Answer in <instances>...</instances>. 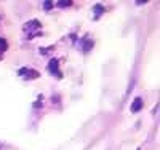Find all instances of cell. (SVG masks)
<instances>
[{
    "label": "cell",
    "mask_w": 160,
    "mask_h": 150,
    "mask_svg": "<svg viewBox=\"0 0 160 150\" xmlns=\"http://www.w3.org/2000/svg\"><path fill=\"white\" fill-rule=\"evenodd\" d=\"M40 26H42V24H40L37 19H32V21H29V22L24 24V32H31L29 38H32V37H35V35L38 34Z\"/></svg>",
    "instance_id": "cell-1"
},
{
    "label": "cell",
    "mask_w": 160,
    "mask_h": 150,
    "mask_svg": "<svg viewBox=\"0 0 160 150\" xmlns=\"http://www.w3.org/2000/svg\"><path fill=\"white\" fill-rule=\"evenodd\" d=\"M18 74H19L21 77H24V80H35V78L40 77V74H38L37 70L29 69V67H22V69L18 70Z\"/></svg>",
    "instance_id": "cell-2"
},
{
    "label": "cell",
    "mask_w": 160,
    "mask_h": 150,
    "mask_svg": "<svg viewBox=\"0 0 160 150\" xmlns=\"http://www.w3.org/2000/svg\"><path fill=\"white\" fill-rule=\"evenodd\" d=\"M48 72L51 74V75H55L56 78H62V74L59 72V62H58V59H50V62H48Z\"/></svg>",
    "instance_id": "cell-3"
},
{
    "label": "cell",
    "mask_w": 160,
    "mask_h": 150,
    "mask_svg": "<svg viewBox=\"0 0 160 150\" xmlns=\"http://www.w3.org/2000/svg\"><path fill=\"white\" fill-rule=\"evenodd\" d=\"M142 105H144V101H142L141 98H136L135 101H133V104L130 105V110H131L133 114H136V112H139L141 109H142Z\"/></svg>",
    "instance_id": "cell-4"
},
{
    "label": "cell",
    "mask_w": 160,
    "mask_h": 150,
    "mask_svg": "<svg viewBox=\"0 0 160 150\" xmlns=\"http://www.w3.org/2000/svg\"><path fill=\"white\" fill-rule=\"evenodd\" d=\"M82 42H83V46H82L83 53H88V51L93 48V45H95V42H93L91 38H88V37H85V38L82 40Z\"/></svg>",
    "instance_id": "cell-5"
},
{
    "label": "cell",
    "mask_w": 160,
    "mask_h": 150,
    "mask_svg": "<svg viewBox=\"0 0 160 150\" xmlns=\"http://www.w3.org/2000/svg\"><path fill=\"white\" fill-rule=\"evenodd\" d=\"M93 13H95V19H98L102 13H104V7L101 3H96L95 7H93Z\"/></svg>",
    "instance_id": "cell-6"
},
{
    "label": "cell",
    "mask_w": 160,
    "mask_h": 150,
    "mask_svg": "<svg viewBox=\"0 0 160 150\" xmlns=\"http://www.w3.org/2000/svg\"><path fill=\"white\" fill-rule=\"evenodd\" d=\"M7 48H8L7 42H5V40H3L2 37H0V54H2L3 51H7Z\"/></svg>",
    "instance_id": "cell-7"
},
{
    "label": "cell",
    "mask_w": 160,
    "mask_h": 150,
    "mask_svg": "<svg viewBox=\"0 0 160 150\" xmlns=\"http://www.w3.org/2000/svg\"><path fill=\"white\" fill-rule=\"evenodd\" d=\"M72 5V2H71V0H61V2H58V7H71Z\"/></svg>",
    "instance_id": "cell-8"
},
{
    "label": "cell",
    "mask_w": 160,
    "mask_h": 150,
    "mask_svg": "<svg viewBox=\"0 0 160 150\" xmlns=\"http://www.w3.org/2000/svg\"><path fill=\"white\" fill-rule=\"evenodd\" d=\"M51 8H53V3L50 2V0H45V2H43V10L48 11V10H51Z\"/></svg>",
    "instance_id": "cell-9"
},
{
    "label": "cell",
    "mask_w": 160,
    "mask_h": 150,
    "mask_svg": "<svg viewBox=\"0 0 160 150\" xmlns=\"http://www.w3.org/2000/svg\"><path fill=\"white\" fill-rule=\"evenodd\" d=\"M0 58H2V54H0Z\"/></svg>",
    "instance_id": "cell-10"
},
{
    "label": "cell",
    "mask_w": 160,
    "mask_h": 150,
    "mask_svg": "<svg viewBox=\"0 0 160 150\" xmlns=\"http://www.w3.org/2000/svg\"><path fill=\"white\" fill-rule=\"evenodd\" d=\"M138 150H141V148H138Z\"/></svg>",
    "instance_id": "cell-11"
}]
</instances>
